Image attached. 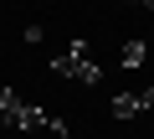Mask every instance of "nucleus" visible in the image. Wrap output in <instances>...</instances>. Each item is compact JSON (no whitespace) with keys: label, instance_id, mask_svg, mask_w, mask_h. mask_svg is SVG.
<instances>
[{"label":"nucleus","instance_id":"nucleus-5","mask_svg":"<svg viewBox=\"0 0 154 139\" xmlns=\"http://www.w3.org/2000/svg\"><path fill=\"white\" fill-rule=\"evenodd\" d=\"M46 129H51V139H77V134H72V129H67L62 118H46Z\"/></svg>","mask_w":154,"mask_h":139},{"label":"nucleus","instance_id":"nucleus-6","mask_svg":"<svg viewBox=\"0 0 154 139\" xmlns=\"http://www.w3.org/2000/svg\"><path fill=\"white\" fill-rule=\"evenodd\" d=\"M128 5H144V11H154V0H128Z\"/></svg>","mask_w":154,"mask_h":139},{"label":"nucleus","instance_id":"nucleus-2","mask_svg":"<svg viewBox=\"0 0 154 139\" xmlns=\"http://www.w3.org/2000/svg\"><path fill=\"white\" fill-rule=\"evenodd\" d=\"M0 118H5L11 129H41L46 124V113L36 103H26L21 93H11V88H0Z\"/></svg>","mask_w":154,"mask_h":139},{"label":"nucleus","instance_id":"nucleus-1","mask_svg":"<svg viewBox=\"0 0 154 139\" xmlns=\"http://www.w3.org/2000/svg\"><path fill=\"white\" fill-rule=\"evenodd\" d=\"M51 72L57 77H77V83H103V72H98V62H88V41H67V52H57L51 57Z\"/></svg>","mask_w":154,"mask_h":139},{"label":"nucleus","instance_id":"nucleus-3","mask_svg":"<svg viewBox=\"0 0 154 139\" xmlns=\"http://www.w3.org/2000/svg\"><path fill=\"white\" fill-rule=\"evenodd\" d=\"M154 108V88H144V93H118L113 98V118H134V113H149Z\"/></svg>","mask_w":154,"mask_h":139},{"label":"nucleus","instance_id":"nucleus-4","mask_svg":"<svg viewBox=\"0 0 154 139\" xmlns=\"http://www.w3.org/2000/svg\"><path fill=\"white\" fill-rule=\"evenodd\" d=\"M144 57H149L144 41H128V46H123V67H128V72H134V67H144Z\"/></svg>","mask_w":154,"mask_h":139}]
</instances>
